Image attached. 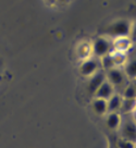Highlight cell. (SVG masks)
I'll return each instance as SVG.
<instances>
[{"label":"cell","mask_w":136,"mask_h":148,"mask_svg":"<svg viewBox=\"0 0 136 148\" xmlns=\"http://www.w3.org/2000/svg\"><path fill=\"white\" fill-rule=\"evenodd\" d=\"M92 107H93L94 112L98 116L107 114V112H108V106H107V100L106 99L95 98L92 102Z\"/></svg>","instance_id":"cell-12"},{"label":"cell","mask_w":136,"mask_h":148,"mask_svg":"<svg viewBox=\"0 0 136 148\" xmlns=\"http://www.w3.org/2000/svg\"><path fill=\"white\" fill-rule=\"evenodd\" d=\"M130 38L131 40L133 42V44L136 42V22L132 23V28H131V34H130Z\"/></svg>","instance_id":"cell-17"},{"label":"cell","mask_w":136,"mask_h":148,"mask_svg":"<svg viewBox=\"0 0 136 148\" xmlns=\"http://www.w3.org/2000/svg\"><path fill=\"white\" fill-rule=\"evenodd\" d=\"M121 124L119 127L120 137L136 143V119L132 113L121 114Z\"/></svg>","instance_id":"cell-2"},{"label":"cell","mask_w":136,"mask_h":148,"mask_svg":"<svg viewBox=\"0 0 136 148\" xmlns=\"http://www.w3.org/2000/svg\"><path fill=\"white\" fill-rule=\"evenodd\" d=\"M131 82L133 83V85H134V86H135V88H136V79H133V81H131Z\"/></svg>","instance_id":"cell-18"},{"label":"cell","mask_w":136,"mask_h":148,"mask_svg":"<svg viewBox=\"0 0 136 148\" xmlns=\"http://www.w3.org/2000/svg\"><path fill=\"white\" fill-rule=\"evenodd\" d=\"M92 50L97 58H103L112 52V40L105 35L96 37L92 44Z\"/></svg>","instance_id":"cell-3"},{"label":"cell","mask_w":136,"mask_h":148,"mask_svg":"<svg viewBox=\"0 0 136 148\" xmlns=\"http://www.w3.org/2000/svg\"><path fill=\"white\" fill-rule=\"evenodd\" d=\"M123 97L121 94L114 92L111 97L107 100V106H108V112H119L121 105H122ZM107 112V113H108Z\"/></svg>","instance_id":"cell-11"},{"label":"cell","mask_w":136,"mask_h":148,"mask_svg":"<svg viewBox=\"0 0 136 148\" xmlns=\"http://www.w3.org/2000/svg\"><path fill=\"white\" fill-rule=\"evenodd\" d=\"M133 42L131 40V38L128 36L126 37H118L114 38L112 40V46L113 50L115 52H122V53H126L128 50L133 47Z\"/></svg>","instance_id":"cell-7"},{"label":"cell","mask_w":136,"mask_h":148,"mask_svg":"<svg viewBox=\"0 0 136 148\" xmlns=\"http://www.w3.org/2000/svg\"><path fill=\"white\" fill-rule=\"evenodd\" d=\"M115 148H136V143H133L131 140H127L124 138H118L114 144Z\"/></svg>","instance_id":"cell-16"},{"label":"cell","mask_w":136,"mask_h":148,"mask_svg":"<svg viewBox=\"0 0 136 148\" xmlns=\"http://www.w3.org/2000/svg\"><path fill=\"white\" fill-rule=\"evenodd\" d=\"M132 28V22L125 18L117 20L109 24L105 28V36L109 38H118V37H126L130 36Z\"/></svg>","instance_id":"cell-1"},{"label":"cell","mask_w":136,"mask_h":148,"mask_svg":"<svg viewBox=\"0 0 136 148\" xmlns=\"http://www.w3.org/2000/svg\"><path fill=\"white\" fill-rule=\"evenodd\" d=\"M106 124L108 126V129L115 131L119 130L120 124H121V114L120 112H108L106 114Z\"/></svg>","instance_id":"cell-9"},{"label":"cell","mask_w":136,"mask_h":148,"mask_svg":"<svg viewBox=\"0 0 136 148\" xmlns=\"http://www.w3.org/2000/svg\"><path fill=\"white\" fill-rule=\"evenodd\" d=\"M105 73H106V79L112 85L114 89L115 88L123 89L126 86L128 79L126 77L124 71L122 69H120V66H114L108 71H105Z\"/></svg>","instance_id":"cell-4"},{"label":"cell","mask_w":136,"mask_h":148,"mask_svg":"<svg viewBox=\"0 0 136 148\" xmlns=\"http://www.w3.org/2000/svg\"><path fill=\"white\" fill-rule=\"evenodd\" d=\"M106 81V73L99 70L97 73H95L94 75H92L89 77L88 84H87V92L90 95H95L96 90L99 88V86L101 85Z\"/></svg>","instance_id":"cell-6"},{"label":"cell","mask_w":136,"mask_h":148,"mask_svg":"<svg viewBox=\"0 0 136 148\" xmlns=\"http://www.w3.org/2000/svg\"><path fill=\"white\" fill-rule=\"evenodd\" d=\"M136 109V101L135 99H124L122 100V105L120 108V111L122 114H126V113H132L133 111Z\"/></svg>","instance_id":"cell-13"},{"label":"cell","mask_w":136,"mask_h":148,"mask_svg":"<svg viewBox=\"0 0 136 148\" xmlns=\"http://www.w3.org/2000/svg\"><path fill=\"white\" fill-rule=\"evenodd\" d=\"M100 61L93 59V58H88L83 60L82 64L80 65V73L85 76V77H90L92 75L97 73L100 69Z\"/></svg>","instance_id":"cell-5"},{"label":"cell","mask_w":136,"mask_h":148,"mask_svg":"<svg viewBox=\"0 0 136 148\" xmlns=\"http://www.w3.org/2000/svg\"><path fill=\"white\" fill-rule=\"evenodd\" d=\"M114 92H115L114 87H113L112 85L106 79V81L99 86L98 89L96 90L94 96H95V98H101V99L108 100L109 98L111 97Z\"/></svg>","instance_id":"cell-8"},{"label":"cell","mask_w":136,"mask_h":148,"mask_svg":"<svg viewBox=\"0 0 136 148\" xmlns=\"http://www.w3.org/2000/svg\"><path fill=\"white\" fill-rule=\"evenodd\" d=\"M135 101H136V99H135Z\"/></svg>","instance_id":"cell-21"},{"label":"cell","mask_w":136,"mask_h":148,"mask_svg":"<svg viewBox=\"0 0 136 148\" xmlns=\"http://www.w3.org/2000/svg\"><path fill=\"white\" fill-rule=\"evenodd\" d=\"M123 71L130 81L136 79V56H133L130 59L127 58L126 62L124 63Z\"/></svg>","instance_id":"cell-10"},{"label":"cell","mask_w":136,"mask_h":148,"mask_svg":"<svg viewBox=\"0 0 136 148\" xmlns=\"http://www.w3.org/2000/svg\"><path fill=\"white\" fill-rule=\"evenodd\" d=\"M133 46H134V48H135V49H136V42H135V44H134V45H133Z\"/></svg>","instance_id":"cell-19"},{"label":"cell","mask_w":136,"mask_h":148,"mask_svg":"<svg viewBox=\"0 0 136 148\" xmlns=\"http://www.w3.org/2000/svg\"><path fill=\"white\" fill-rule=\"evenodd\" d=\"M90 52H93L92 50V44H86V42H82L79 47V55L80 57L85 60V59H88L89 56H90Z\"/></svg>","instance_id":"cell-15"},{"label":"cell","mask_w":136,"mask_h":148,"mask_svg":"<svg viewBox=\"0 0 136 148\" xmlns=\"http://www.w3.org/2000/svg\"><path fill=\"white\" fill-rule=\"evenodd\" d=\"M111 148H115V147H111Z\"/></svg>","instance_id":"cell-20"},{"label":"cell","mask_w":136,"mask_h":148,"mask_svg":"<svg viewBox=\"0 0 136 148\" xmlns=\"http://www.w3.org/2000/svg\"><path fill=\"white\" fill-rule=\"evenodd\" d=\"M122 97L124 99H136V88L133 83H127L122 89Z\"/></svg>","instance_id":"cell-14"}]
</instances>
